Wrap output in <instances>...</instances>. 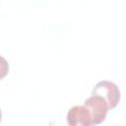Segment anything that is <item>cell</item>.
Masks as SVG:
<instances>
[{
	"mask_svg": "<svg viewBox=\"0 0 126 126\" xmlns=\"http://www.w3.org/2000/svg\"><path fill=\"white\" fill-rule=\"evenodd\" d=\"M92 94H96L101 96L109 109L114 108L120 99V91L117 85L110 81H100L93 89Z\"/></svg>",
	"mask_w": 126,
	"mask_h": 126,
	"instance_id": "1",
	"label": "cell"
},
{
	"mask_svg": "<svg viewBox=\"0 0 126 126\" xmlns=\"http://www.w3.org/2000/svg\"><path fill=\"white\" fill-rule=\"evenodd\" d=\"M84 105L88 108L91 114L93 125H97L104 121L106 117V113L109 108L107 106V103L101 96L96 94H92V96H90L85 100Z\"/></svg>",
	"mask_w": 126,
	"mask_h": 126,
	"instance_id": "2",
	"label": "cell"
},
{
	"mask_svg": "<svg viewBox=\"0 0 126 126\" xmlns=\"http://www.w3.org/2000/svg\"><path fill=\"white\" fill-rule=\"evenodd\" d=\"M67 123L69 126H93L92 117L85 105H75L67 113Z\"/></svg>",
	"mask_w": 126,
	"mask_h": 126,
	"instance_id": "3",
	"label": "cell"
}]
</instances>
